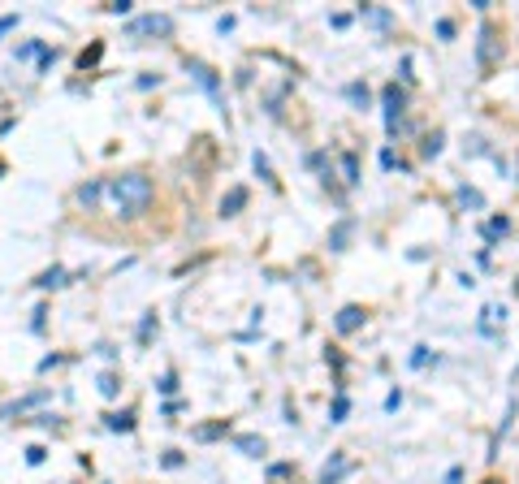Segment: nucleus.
<instances>
[{
    "instance_id": "nucleus-1",
    "label": "nucleus",
    "mask_w": 519,
    "mask_h": 484,
    "mask_svg": "<svg viewBox=\"0 0 519 484\" xmlns=\"http://www.w3.org/2000/svg\"><path fill=\"white\" fill-rule=\"evenodd\" d=\"M152 203V182L143 173H121L100 182V208L112 216H139Z\"/></svg>"
},
{
    "instance_id": "nucleus-2",
    "label": "nucleus",
    "mask_w": 519,
    "mask_h": 484,
    "mask_svg": "<svg viewBox=\"0 0 519 484\" xmlns=\"http://www.w3.org/2000/svg\"><path fill=\"white\" fill-rule=\"evenodd\" d=\"M498 52H502L498 26L484 18V22H480V39H476V65H480V78H489V74L498 70Z\"/></svg>"
},
{
    "instance_id": "nucleus-3",
    "label": "nucleus",
    "mask_w": 519,
    "mask_h": 484,
    "mask_svg": "<svg viewBox=\"0 0 519 484\" xmlns=\"http://www.w3.org/2000/svg\"><path fill=\"white\" fill-rule=\"evenodd\" d=\"M381 112H385V134L394 139L398 125H402V112H407V91L398 83H385L381 87Z\"/></svg>"
},
{
    "instance_id": "nucleus-4",
    "label": "nucleus",
    "mask_w": 519,
    "mask_h": 484,
    "mask_svg": "<svg viewBox=\"0 0 519 484\" xmlns=\"http://www.w3.org/2000/svg\"><path fill=\"white\" fill-rule=\"evenodd\" d=\"M186 74L199 83L204 91H208V100H213L221 112H225V100H221V78H217V70L208 65V61H199V57H186Z\"/></svg>"
},
{
    "instance_id": "nucleus-5",
    "label": "nucleus",
    "mask_w": 519,
    "mask_h": 484,
    "mask_svg": "<svg viewBox=\"0 0 519 484\" xmlns=\"http://www.w3.org/2000/svg\"><path fill=\"white\" fill-rule=\"evenodd\" d=\"M355 472V463L342 454V450H337V454H329V463L320 467V476H316V484H342L346 476Z\"/></svg>"
},
{
    "instance_id": "nucleus-6",
    "label": "nucleus",
    "mask_w": 519,
    "mask_h": 484,
    "mask_svg": "<svg viewBox=\"0 0 519 484\" xmlns=\"http://www.w3.org/2000/svg\"><path fill=\"white\" fill-rule=\"evenodd\" d=\"M130 35H173V18L169 13H148V18H139V22H130Z\"/></svg>"
},
{
    "instance_id": "nucleus-7",
    "label": "nucleus",
    "mask_w": 519,
    "mask_h": 484,
    "mask_svg": "<svg viewBox=\"0 0 519 484\" xmlns=\"http://www.w3.org/2000/svg\"><path fill=\"white\" fill-rule=\"evenodd\" d=\"M364 320H368V312L360 307V303H346V307H342V312L333 316V329H337V333L346 337V333H355V329H360Z\"/></svg>"
},
{
    "instance_id": "nucleus-8",
    "label": "nucleus",
    "mask_w": 519,
    "mask_h": 484,
    "mask_svg": "<svg viewBox=\"0 0 519 484\" xmlns=\"http://www.w3.org/2000/svg\"><path fill=\"white\" fill-rule=\"evenodd\" d=\"M498 325H507V307H498V303H489V307H480V333L484 337H493L498 333Z\"/></svg>"
},
{
    "instance_id": "nucleus-9",
    "label": "nucleus",
    "mask_w": 519,
    "mask_h": 484,
    "mask_svg": "<svg viewBox=\"0 0 519 484\" xmlns=\"http://www.w3.org/2000/svg\"><path fill=\"white\" fill-rule=\"evenodd\" d=\"M242 208H247V186H230L221 199V216H238Z\"/></svg>"
},
{
    "instance_id": "nucleus-10",
    "label": "nucleus",
    "mask_w": 519,
    "mask_h": 484,
    "mask_svg": "<svg viewBox=\"0 0 519 484\" xmlns=\"http://www.w3.org/2000/svg\"><path fill=\"white\" fill-rule=\"evenodd\" d=\"M454 199H459V208H467V212H484V195L472 182H463L459 190H454Z\"/></svg>"
},
{
    "instance_id": "nucleus-11",
    "label": "nucleus",
    "mask_w": 519,
    "mask_h": 484,
    "mask_svg": "<svg viewBox=\"0 0 519 484\" xmlns=\"http://www.w3.org/2000/svg\"><path fill=\"white\" fill-rule=\"evenodd\" d=\"M234 445H238L247 458H264V450H268V445H264V437H255V432H238Z\"/></svg>"
},
{
    "instance_id": "nucleus-12",
    "label": "nucleus",
    "mask_w": 519,
    "mask_h": 484,
    "mask_svg": "<svg viewBox=\"0 0 519 484\" xmlns=\"http://www.w3.org/2000/svg\"><path fill=\"white\" fill-rule=\"evenodd\" d=\"M351 230H355V221H351V216H342V221H337L333 230H329V251H346Z\"/></svg>"
},
{
    "instance_id": "nucleus-13",
    "label": "nucleus",
    "mask_w": 519,
    "mask_h": 484,
    "mask_svg": "<svg viewBox=\"0 0 519 484\" xmlns=\"http://www.w3.org/2000/svg\"><path fill=\"white\" fill-rule=\"evenodd\" d=\"M337 165H342V182L346 186H360V156L355 152H337Z\"/></svg>"
},
{
    "instance_id": "nucleus-14",
    "label": "nucleus",
    "mask_w": 519,
    "mask_h": 484,
    "mask_svg": "<svg viewBox=\"0 0 519 484\" xmlns=\"http://www.w3.org/2000/svg\"><path fill=\"white\" fill-rule=\"evenodd\" d=\"M104 428H108V432H135V411H112V415H104Z\"/></svg>"
},
{
    "instance_id": "nucleus-15",
    "label": "nucleus",
    "mask_w": 519,
    "mask_h": 484,
    "mask_svg": "<svg viewBox=\"0 0 519 484\" xmlns=\"http://www.w3.org/2000/svg\"><path fill=\"white\" fill-rule=\"evenodd\" d=\"M480 234H484V242H489V247H493L498 238H507V234H511V221H507V216H489V225H484Z\"/></svg>"
},
{
    "instance_id": "nucleus-16",
    "label": "nucleus",
    "mask_w": 519,
    "mask_h": 484,
    "mask_svg": "<svg viewBox=\"0 0 519 484\" xmlns=\"http://www.w3.org/2000/svg\"><path fill=\"white\" fill-rule=\"evenodd\" d=\"M442 148H446V130H433L424 143H420V156H424V160H437V156H442Z\"/></svg>"
},
{
    "instance_id": "nucleus-17",
    "label": "nucleus",
    "mask_w": 519,
    "mask_h": 484,
    "mask_svg": "<svg viewBox=\"0 0 519 484\" xmlns=\"http://www.w3.org/2000/svg\"><path fill=\"white\" fill-rule=\"evenodd\" d=\"M35 285H39V290H61V285H65V268H61V264H52V268H43Z\"/></svg>"
},
{
    "instance_id": "nucleus-18",
    "label": "nucleus",
    "mask_w": 519,
    "mask_h": 484,
    "mask_svg": "<svg viewBox=\"0 0 519 484\" xmlns=\"http://www.w3.org/2000/svg\"><path fill=\"white\" fill-rule=\"evenodd\" d=\"M346 415H351V398L337 390L333 394V407H329V424H346Z\"/></svg>"
},
{
    "instance_id": "nucleus-19",
    "label": "nucleus",
    "mask_w": 519,
    "mask_h": 484,
    "mask_svg": "<svg viewBox=\"0 0 519 484\" xmlns=\"http://www.w3.org/2000/svg\"><path fill=\"white\" fill-rule=\"evenodd\" d=\"M48 394L39 390V394H30V398H22V402H9V407H0V419H9V415H22L26 407H35V402H43Z\"/></svg>"
},
{
    "instance_id": "nucleus-20",
    "label": "nucleus",
    "mask_w": 519,
    "mask_h": 484,
    "mask_svg": "<svg viewBox=\"0 0 519 484\" xmlns=\"http://www.w3.org/2000/svg\"><path fill=\"white\" fill-rule=\"evenodd\" d=\"M463 156H493V148L484 143V134H472V139L463 143Z\"/></svg>"
},
{
    "instance_id": "nucleus-21",
    "label": "nucleus",
    "mask_w": 519,
    "mask_h": 484,
    "mask_svg": "<svg viewBox=\"0 0 519 484\" xmlns=\"http://www.w3.org/2000/svg\"><path fill=\"white\" fill-rule=\"evenodd\" d=\"M346 100H351L355 108H368V104H372V95H368L364 83H351V87H346Z\"/></svg>"
},
{
    "instance_id": "nucleus-22",
    "label": "nucleus",
    "mask_w": 519,
    "mask_h": 484,
    "mask_svg": "<svg viewBox=\"0 0 519 484\" xmlns=\"http://www.w3.org/2000/svg\"><path fill=\"white\" fill-rule=\"evenodd\" d=\"M251 165H255V173L264 177L268 186H277V177H273V165H268V156H264V152H255V156H251Z\"/></svg>"
},
{
    "instance_id": "nucleus-23",
    "label": "nucleus",
    "mask_w": 519,
    "mask_h": 484,
    "mask_svg": "<svg viewBox=\"0 0 519 484\" xmlns=\"http://www.w3.org/2000/svg\"><path fill=\"white\" fill-rule=\"evenodd\" d=\"M190 437H195V441H217V437H225V424H199Z\"/></svg>"
},
{
    "instance_id": "nucleus-24",
    "label": "nucleus",
    "mask_w": 519,
    "mask_h": 484,
    "mask_svg": "<svg viewBox=\"0 0 519 484\" xmlns=\"http://www.w3.org/2000/svg\"><path fill=\"white\" fill-rule=\"evenodd\" d=\"M100 394H104V398H117V394H121L117 372H104V376H100Z\"/></svg>"
},
{
    "instance_id": "nucleus-25",
    "label": "nucleus",
    "mask_w": 519,
    "mask_h": 484,
    "mask_svg": "<svg viewBox=\"0 0 519 484\" xmlns=\"http://www.w3.org/2000/svg\"><path fill=\"white\" fill-rule=\"evenodd\" d=\"M152 329H156V312H143V320H139V342H148Z\"/></svg>"
},
{
    "instance_id": "nucleus-26",
    "label": "nucleus",
    "mask_w": 519,
    "mask_h": 484,
    "mask_svg": "<svg viewBox=\"0 0 519 484\" xmlns=\"http://www.w3.org/2000/svg\"><path fill=\"white\" fill-rule=\"evenodd\" d=\"M429 359H433V354H429V346H415L407 363H411V367H429Z\"/></svg>"
},
{
    "instance_id": "nucleus-27",
    "label": "nucleus",
    "mask_w": 519,
    "mask_h": 484,
    "mask_svg": "<svg viewBox=\"0 0 519 484\" xmlns=\"http://www.w3.org/2000/svg\"><path fill=\"white\" fill-rule=\"evenodd\" d=\"M156 390L160 394H177V372H165V376L156 381Z\"/></svg>"
},
{
    "instance_id": "nucleus-28",
    "label": "nucleus",
    "mask_w": 519,
    "mask_h": 484,
    "mask_svg": "<svg viewBox=\"0 0 519 484\" xmlns=\"http://www.w3.org/2000/svg\"><path fill=\"white\" fill-rule=\"evenodd\" d=\"M100 52H104V48H100V43H91V48H87V52H83V57H78V65H83V70H87V65H95V61H100Z\"/></svg>"
},
{
    "instance_id": "nucleus-29",
    "label": "nucleus",
    "mask_w": 519,
    "mask_h": 484,
    "mask_svg": "<svg viewBox=\"0 0 519 484\" xmlns=\"http://www.w3.org/2000/svg\"><path fill=\"white\" fill-rule=\"evenodd\" d=\"M381 169H407V165L394 156V148H385V152H381Z\"/></svg>"
},
{
    "instance_id": "nucleus-30",
    "label": "nucleus",
    "mask_w": 519,
    "mask_h": 484,
    "mask_svg": "<svg viewBox=\"0 0 519 484\" xmlns=\"http://www.w3.org/2000/svg\"><path fill=\"white\" fill-rule=\"evenodd\" d=\"M43 458H48V450H43V445H30V450H26V463H30V467H39Z\"/></svg>"
},
{
    "instance_id": "nucleus-31",
    "label": "nucleus",
    "mask_w": 519,
    "mask_h": 484,
    "mask_svg": "<svg viewBox=\"0 0 519 484\" xmlns=\"http://www.w3.org/2000/svg\"><path fill=\"white\" fill-rule=\"evenodd\" d=\"M130 9H135V0H112V5H108V13H117V18H126Z\"/></svg>"
},
{
    "instance_id": "nucleus-32",
    "label": "nucleus",
    "mask_w": 519,
    "mask_h": 484,
    "mask_svg": "<svg viewBox=\"0 0 519 484\" xmlns=\"http://www.w3.org/2000/svg\"><path fill=\"white\" fill-rule=\"evenodd\" d=\"M402 407V390H389L385 394V411H398Z\"/></svg>"
},
{
    "instance_id": "nucleus-33",
    "label": "nucleus",
    "mask_w": 519,
    "mask_h": 484,
    "mask_svg": "<svg viewBox=\"0 0 519 484\" xmlns=\"http://www.w3.org/2000/svg\"><path fill=\"white\" fill-rule=\"evenodd\" d=\"M437 35H442V39H454V22H450V18H437Z\"/></svg>"
},
{
    "instance_id": "nucleus-34",
    "label": "nucleus",
    "mask_w": 519,
    "mask_h": 484,
    "mask_svg": "<svg viewBox=\"0 0 519 484\" xmlns=\"http://www.w3.org/2000/svg\"><path fill=\"white\" fill-rule=\"evenodd\" d=\"M160 463H165V467H169V472H173V467H182L186 458H182V454H177V450H165V458H160Z\"/></svg>"
},
{
    "instance_id": "nucleus-35",
    "label": "nucleus",
    "mask_w": 519,
    "mask_h": 484,
    "mask_svg": "<svg viewBox=\"0 0 519 484\" xmlns=\"http://www.w3.org/2000/svg\"><path fill=\"white\" fill-rule=\"evenodd\" d=\"M30 316H35V320H30V329H35V333H43V316H48V307H35Z\"/></svg>"
},
{
    "instance_id": "nucleus-36",
    "label": "nucleus",
    "mask_w": 519,
    "mask_h": 484,
    "mask_svg": "<svg viewBox=\"0 0 519 484\" xmlns=\"http://www.w3.org/2000/svg\"><path fill=\"white\" fill-rule=\"evenodd\" d=\"M329 26H337V30H346V26H351V13H333V18H329Z\"/></svg>"
},
{
    "instance_id": "nucleus-37",
    "label": "nucleus",
    "mask_w": 519,
    "mask_h": 484,
    "mask_svg": "<svg viewBox=\"0 0 519 484\" xmlns=\"http://www.w3.org/2000/svg\"><path fill=\"white\" fill-rule=\"evenodd\" d=\"M18 26V13H5V18H0V35H5V30H13Z\"/></svg>"
},
{
    "instance_id": "nucleus-38",
    "label": "nucleus",
    "mask_w": 519,
    "mask_h": 484,
    "mask_svg": "<svg viewBox=\"0 0 519 484\" xmlns=\"http://www.w3.org/2000/svg\"><path fill=\"white\" fill-rule=\"evenodd\" d=\"M446 484H463V467H450V472H446Z\"/></svg>"
},
{
    "instance_id": "nucleus-39",
    "label": "nucleus",
    "mask_w": 519,
    "mask_h": 484,
    "mask_svg": "<svg viewBox=\"0 0 519 484\" xmlns=\"http://www.w3.org/2000/svg\"><path fill=\"white\" fill-rule=\"evenodd\" d=\"M484 484H502V480H484Z\"/></svg>"
},
{
    "instance_id": "nucleus-40",
    "label": "nucleus",
    "mask_w": 519,
    "mask_h": 484,
    "mask_svg": "<svg viewBox=\"0 0 519 484\" xmlns=\"http://www.w3.org/2000/svg\"><path fill=\"white\" fill-rule=\"evenodd\" d=\"M0 173H5V165H0Z\"/></svg>"
},
{
    "instance_id": "nucleus-41",
    "label": "nucleus",
    "mask_w": 519,
    "mask_h": 484,
    "mask_svg": "<svg viewBox=\"0 0 519 484\" xmlns=\"http://www.w3.org/2000/svg\"><path fill=\"white\" fill-rule=\"evenodd\" d=\"M515 290H519V281H515Z\"/></svg>"
}]
</instances>
